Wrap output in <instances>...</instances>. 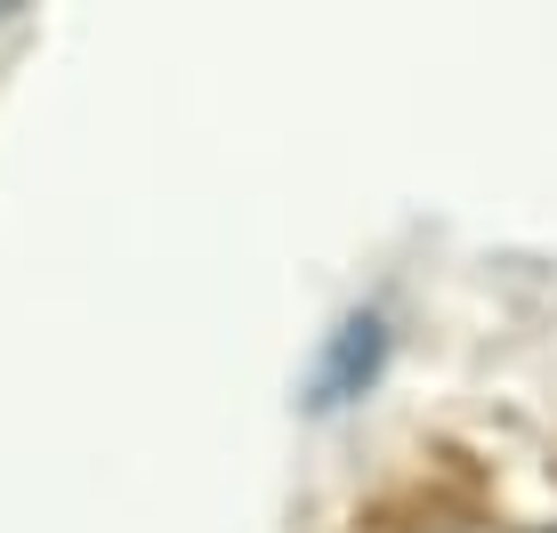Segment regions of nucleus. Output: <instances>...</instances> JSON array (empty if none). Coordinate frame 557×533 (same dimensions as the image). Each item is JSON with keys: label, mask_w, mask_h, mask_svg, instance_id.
I'll return each instance as SVG.
<instances>
[{"label": "nucleus", "mask_w": 557, "mask_h": 533, "mask_svg": "<svg viewBox=\"0 0 557 533\" xmlns=\"http://www.w3.org/2000/svg\"><path fill=\"white\" fill-rule=\"evenodd\" d=\"M380 356H388V332H380V315L339 323L332 356H323V372H315V405L332 412V405H348V396H363V388L380 380Z\"/></svg>", "instance_id": "nucleus-1"}, {"label": "nucleus", "mask_w": 557, "mask_h": 533, "mask_svg": "<svg viewBox=\"0 0 557 533\" xmlns=\"http://www.w3.org/2000/svg\"><path fill=\"white\" fill-rule=\"evenodd\" d=\"M16 9H25V0H0V25H9V16H16Z\"/></svg>", "instance_id": "nucleus-2"}]
</instances>
